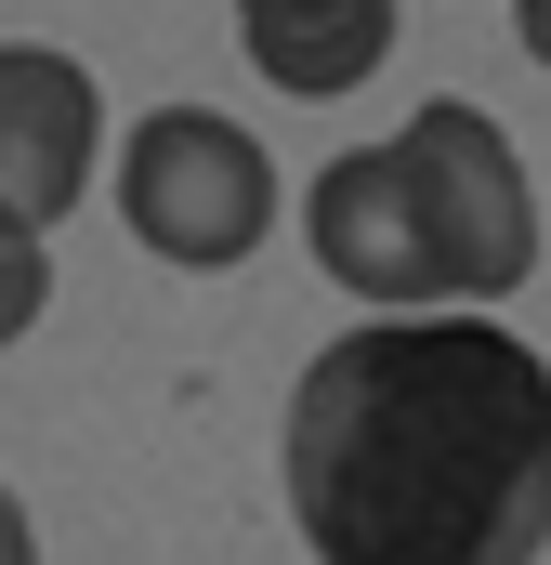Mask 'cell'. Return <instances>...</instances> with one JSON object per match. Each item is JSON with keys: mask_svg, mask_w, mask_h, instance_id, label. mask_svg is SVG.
Segmentation results:
<instances>
[{"mask_svg": "<svg viewBox=\"0 0 551 565\" xmlns=\"http://www.w3.org/2000/svg\"><path fill=\"white\" fill-rule=\"evenodd\" d=\"M93 145H106L93 66L40 53V40H0V211H26L53 237L79 211V184H93Z\"/></svg>", "mask_w": 551, "mask_h": 565, "instance_id": "cell-4", "label": "cell"}, {"mask_svg": "<svg viewBox=\"0 0 551 565\" xmlns=\"http://www.w3.org/2000/svg\"><path fill=\"white\" fill-rule=\"evenodd\" d=\"M302 237H315L328 289H355V302H433V264H420V224H408V184H395V145L328 158V171H315V198H302Z\"/></svg>", "mask_w": 551, "mask_h": 565, "instance_id": "cell-5", "label": "cell"}, {"mask_svg": "<svg viewBox=\"0 0 551 565\" xmlns=\"http://www.w3.org/2000/svg\"><path fill=\"white\" fill-rule=\"evenodd\" d=\"M512 26H526V53L551 66V0H512Z\"/></svg>", "mask_w": 551, "mask_h": 565, "instance_id": "cell-8", "label": "cell"}, {"mask_svg": "<svg viewBox=\"0 0 551 565\" xmlns=\"http://www.w3.org/2000/svg\"><path fill=\"white\" fill-rule=\"evenodd\" d=\"M0 565H26V513H13V487H0Z\"/></svg>", "mask_w": 551, "mask_h": 565, "instance_id": "cell-9", "label": "cell"}, {"mask_svg": "<svg viewBox=\"0 0 551 565\" xmlns=\"http://www.w3.org/2000/svg\"><path fill=\"white\" fill-rule=\"evenodd\" d=\"M119 224L158 264L224 277V264L263 250V224H276V158L224 106H144L132 145H119Z\"/></svg>", "mask_w": 551, "mask_h": 565, "instance_id": "cell-3", "label": "cell"}, {"mask_svg": "<svg viewBox=\"0 0 551 565\" xmlns=\"http://www.w3.org/2000/svg\"><path fill=\"white\" fill-rule=\"evenodd\" d=\"M237 40H250V66L276 93L328 106L395 53V0H237Z\"/></svg>", "mask_w": 551, "mask_h": 565, "instance_id": "cell-6", "label": "cell"}, {"mask_svg": "<svg viewBox=\"0 0 551 565\" xmlns=\"http://www.w3.org/2000/svg\"><path fill=\"white\" fill-rule=\"evenodd\" d=\"M40 302H53V250H40V224H26V211H0V342H26V329H40Z\"/></svg>", "mask_w": 551, "mask_h": 565, "instance_id": "cell-7", "label": "cell"}, {"mask_svg": "<svg viewBox=\"0 0 551 565\" xmlns=\"http://www.w3.org/2000/svg\"><path fill=\"white\" fill-rule=\"evenodd\" d=\"M395 184H408L433 302H499V289L539 277V184H526V158H512V132L486 106L433 93L395 132Z\"/></svg>", "mask_w": 551, "mask_h": 565, "instance_id": "cell-2", "label": "cell"}, {"mask_svg": "<svg viewBox=\"0 0 551 565\" xmlns=\"http://www.w3.org/2000/svg\"><path fill=\"white\" fill-rule=\"evenodd\" d=\"M289 526L328 565L551 553V369L486 302H381L289 395Z\"/></svg>", "mask_w": 551, "mask_h": 565, "instance_id": "cell-1", "label": "cell"}]
</instances>
